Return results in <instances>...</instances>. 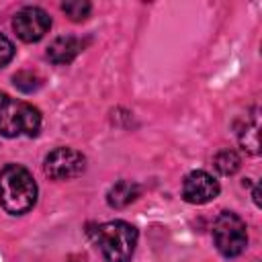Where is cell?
I'll return each mask as SVG.
<instances>
[{
    "instance_id": "cell-6",
    "label": "cell",
    "mask_w": 262,
    "mask_h": 262,
    "mask_svg": "<svg viewBox=\"0 0 262 262\" xmlns=\"http://www.w3.org/2000/svg\"><path fill=\"white\" fill-rule=\"evenodd\" d=\"M51 27V16L39 6H25L12 18V29L25 43H37Z\"/></svg>"
},
{
    "instance_id": "cell-14",
    "label": "cell",
    "mask_w": 262,
    "mask_h": 262,
    "mask_svg": "<svg viewBox=\"0 0 262 262\" xmlns=\"http://www.w3.org/2000/svg\"><path fill=\"white\" fill-rule=\"evenodd\" d=\"M12 57H14V45H12V41L8 37L0 35V68L8 66L12 61Z\"/></svg>"
},
{
    "instance_id": "cell-7",
    "label": "cell",
    "mask_w": 262,
    "mask_h": 262,
    "mask_svg": "<svg viewBox=\"0 0 262 262\" xmlns=\"http://www.w3.org/2000/svg\"><path fill=\"white\" fill-rule=\"evenodd\" d=\"M219 194V182L205 170H192L182 182V199L190 205L211 203Z\"/></svg>"
},
{
    "instance_id": "cell-8",
    "label": "cell",
    "mask_w": 262,
    "mask_h": 262,
    "mask_svg": "<svg viewBox=\"0 0 262 262\" xmlns=\"http://www.w3.org/2000/svg\"><path fill=\"white\" fill-rule=\"evenodd\" d=\"M82 41L72 37V35H61L57 39H53L47 47V57L49 61H53L55 66H68L76 59V55L82 51Z\"/></svg>"
},
{
    "instance_id": "cell-3",
    "label": "cell",
    "mask_w": 262,
    "mask_h": 262,
    "mask_svg": "<svg viewBox=\"0 0 262 262\" xmlns=\"http://www.w3.org/2000/svg\"><path fill=\"white\" fill-rule=\"evenodd\" d=\"M41 129V113L29 102L10 98L0 92V135L35 137Z\"/></svg>"
},
{
    "instance_id": "cell-2",
    "label": "cell",
    "mask_w": 262,
    "mask_h": 262,
    "mask_svg": "<svg viewBox=\"0 0 262 262\" xmlns=\"http://www.w3.org/2000/svg\"><path fill=\"white\" fill-rule=\"evenodd\" d=\"M94 239L106 262H129L137 246V229L121 219L96 227Z\"/></svg>"
},
{
    "instance_id": "cell-9",
    "label": "cell",
    "mask_w": 262,
    "mask_h": 262,
    "mask_svg": "<svg viewBox=\"0 0 262 262\" xmlns=\"http://www.w3.org/2000/svg\"><path fill=\"white\" fill-rule=\"evenodd\" d=\"M141 194V186L133 180H119L115 182L108 192H106V203L115 209H123L127 205H131L137 196Z\"/></svg>"
},
{
    "instance_id": "cell-12",
    "label": "cell",
    "mask_w": 262,
    "mask_h": 262,
    "mask_svg": "<svg viewBox=\"0 0 262 262\" xmlns=\"http://www.w3.org/2000/svg\"><path fill=\"white\" fill-rule=\"evenodd\" d=\"M12 84L16 90L25 92V94H31V92H37L41 88V76L37 72H31V70H20L12 76Z\"/></svg>"
},
{
    "instance_id": "cell-4",
    "label": "cell",
    "mask_w": 262,
    "mask_h": 262,
    "mask_svg": "<svg viewBox=\"0 0 262 262\" xmlns=\"http://www.w3.org/2000/svg\"><path fill=\"white\" fill-rule=\"evenodd\" d=\"M213 242L221 256L225 258L239 256L248 246L246 221L233 211L219 213V217L213 223Z\"/></svg>"
},
{
    "instance_id": "cell-5",
    "label": "cell",
    "mask_w": 262,
    "mask_h": 262,
    "mask_svg": "<svg viewBox=\"0 0 262 262\" xmlns=\"http://www.w3.org/2000/svg\"><path fill=\"white\" fill-rule=\"evenodd\" d=\"M43 170L51 180H72L84 174L86 158L74 147H55L45 156Z\"/></svg>"
},
{
    "instance_id": "cell-1",
    "label": "cell",
    "mask_w": 262,
    "mask_h": 262,
    "mask_svg": "<svg viewBox=\"0 0 262 262\" xmlns=\"http://www.w3.org/2000/svg\"><path fill=\"white\" fill-rule=\"evenodd\" d=\"M37 203V182L31 172L18 164L0 170V205L10 215H23Z\"/></svg>"
},
{
    "instance_id": "cell-11",
    "label": "cell",
    "mask_w": 262,
    "mask_h": 262,
    "mask_svg": "<svg viewBox=\"0 0 262 262\" xmlns=\"http://www.w3.org/2000/svg\"><path fill=\"white\" fill-rule=\"evenodd\" d=\"M213 166H215V170H217L219 174L231 176V174H235V172L239 170L242 160H239V156H237L233 149H221V151L215 154Z\"/></svg>"
},
{
    "instance_id": "cell-10",
    "label": "cell",
    "mask_w": 262,
    "mask_h": 262,
    "mask_svg": "<svg viewBox=\"0 0 262 262\" xmlns=\"http://www.w3.org/2000/svg\"><path fill=\"white\" fill-rule=\"evenodd\" d=\"M258 111L254 108V117H252V121L248 123L246 121V127L242 129V133H239V143H242V147L248 151V154H258L260 149V141H258V129H260V123H258V115H256Z\"/></svg>"
},
{
    "instance_id": "cell-13",
    "label": "cell",
    "mask_w": 262,
    "mask_h": 262,
    "mask_svg": "<svg viewBox=\"0 0 262 262\" xmlns=\"http://www.w3.org/2000/svg\"><path fill=\"white\" fill-rule=\"evenodd\" d=\"M61 10L70 16V20L82 23V20H86L90 16L92 4L86 2V0H68V2H61Z\"/></svg>"
}]
</instances>
